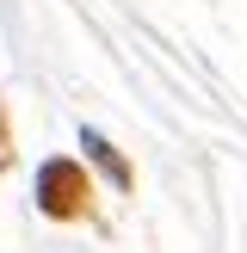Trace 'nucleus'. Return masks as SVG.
<instances>
[{
  "label": "nucleus",
  "mask_w": 247,
  "mask_h": 253,
  "mask_svg": "<svg viewBox=\"0 0 247 253\" xmlns=\"http://www.w3.org/2000/svg\"><path fill=\"white\" fill-rule=\"evenodd\" d=\"M43 210L49 216H74L81 210V167H62V161L43 167Z\"/></svg>",
  "instance_id": "obj_1"
}]
</instances>
